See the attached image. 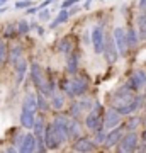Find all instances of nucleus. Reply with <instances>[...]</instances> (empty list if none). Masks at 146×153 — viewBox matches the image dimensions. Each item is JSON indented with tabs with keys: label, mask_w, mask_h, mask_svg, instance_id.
<instances>
[{
	"label": "nucleus",
	"mask_w": 146,
	"mask_h": 153,
	"mask_svg": "<svg viewBox=\"0 0 146 153\" xmlns=\"http://www.w3.org/2000/svg\"><path fill=\"white\" fill-rule=\"evenodd\" d=\"M143 100H145L143 95H134L131 88L121 87L112 94L110 105H112L121 116H127V114H131V112H134V111L141 105Z\"/></svg>",
	"instance_id": "f257e3e1"
},
{
	"label": "nucleus",
	"mask_w": 146,
	"mask_h": 153,
	"mask_svg": "<svg viewBox=\"0 0 146 153\" xmlns=\"http://www.w3.org/2000/svg\"><path fill=\"white\" fill-rule=\"evenodd\" d=\"M63 88L70 97H80L87 92L88 82H87L85 76H73V78H70L63 83Z\"/></svg>",
	"instance_id": "f03ea898"
},
{
	"label": "nucleus",
	"mask_w": 146,
	"mask_h": 153,
	"mask_svg": "<svg viewBox=\"0 0 146 153\" xmlns=\"http://www.w3.org/2000/svg\"><path fill=\"white\" fill-rule=\"evenodd\" d=\"M100 114H102V105H100V102H95V100H93L92 109L88 111L87 116H85V126L88 129H92L93 133L100 131L102 126H104L102 119H100Z\"/></svg>",
	"instance_id": "7ed1b4c3"
},
{
	"label": "nucleus",
	"mask_w": 146,
	"mask_h": 153,
	"mask_svg": "<svg viewBox=\"0 0 146 153\" xmlns=\"http://www.w3.org/2000/svg\"><path fill=\"white\" fill-rule=\"evenodd\" d=\"M53 126L54 133H56V136L60 140V143H66L68 141V119H66L65 116H56L51 123Z\"/></svg>",
	"instance_id": "20e7f679"
},
{
	"label": "nucleus",
	"mask_w": 146,
	"mask_h": 153,
	"mask_svg": "<svg viewBox=\"0 0 146 153\" xmlns=\"http://www.w3.org/2000/svg\"><path fill=\"white\" fill-rule=\"evenodd\" d=\"M119 152L121 153H131L136 152V146H138V134L134 131H129L122 134V138L119 140Z\"/></svg>",
	"instance_id": "39448f33"
},
{
	"label": "nucleus",
	"mask_w": 146,
	"mask_h": 153,
	"mask_svg": "<svg viewBox=\"0 0 146 153\" xmlns=\"http://www.w3.org/2000/svg\"><path fill=\"white\" fill-rule=\"evenodd\" d=\"M112 39H114V44L117 48V53L119 56H126L127 53V41H126V31L122 27H116L112 33Z\"/></svg>",
	"instance_id": "423d86ee"
},
{
	"label": "nucleus",
	"mask_w": 146,
	"mask_h": 153,
	"mask_svg": "<svg viewBox=\"0 0 146 153\" xmlns=\"http://www.w3.org/2000/svg\"><path fill=\"white\" fill-rule=\"evenodd\" d=\"M43 141H44V146L48 148V150H58L60 148V140H58V136H56V133H54L53 126L48 124L46 128H44L43 131Z\"/></svg>",
	"instance_id": "0eeeda50"
},
{
	"label": "nucleus",
	"mask_w": 146,
	"mask_h": 153,
	"mask_svg": "<svg viewBox=\"0 0 146 153\" xmlns=\"http://www.w3.org/2000/svg\"><path fill=\"white\" fill-rule=\"evenodd\" d=\"M145 85H146V73H145L143 70L134 71V73L131 75V78L127 80V83H126V87L131 88L133 92H136V90L143 88Z\"/></svg>",
	"instance_id": "6e6552de"
},
{
	"label": "nucleus",
	"mask_w": 146,
	"mask_h": 153,
	"mask_svg": "<svg viewBox=\"0 0 146 153\" xmlns=\"http://www.w3.org/2000/svg\"><path fill=\"white\" fill-rule=\"evenodd\" d=\"M102 53L105 55V60H107L109 63H116V61H117L119 53H117V48H116L112 38L104 39V51H102Z\"/></svg>",
	"instance_id": "1a4fd4ad"
},
{
	"label": "nucleus",
	"mask_w": 146,
	"mask_h": 153,
	"mask_svg": "<svg viewBox=\"0 0 146 153\" xmlns=\"http://www.w3.org/2000/svg\"><path fill=\"white\" fill-rule=\"evenodd\" d=\"M122 134H124V126H116V128H112V131L109 133L107 136H105V141H104V146L105 148H112L114 145H117L119 143V140L122 138Z\"/></svg>",
	"instance_id": "9d476101"
},
{
	"label": "nucleus",
	"mask_w": 146,
	"mask_h": 153,
	"mask_svg": "<svg viewBox=\"0 0 146 153\" xmlns=\"http://www.w3.org/2000/svg\"><path fill=\"white\" fill-rule=\"evenodd\" d=\"M92 44H93V51L95 53H102L104 51V29L100 26H95L92 29Z\"/></svg>",
	"instance_id": "9b49d317"
},
{
	"label": "nucleus",
	"mask_w": 146,
	"mask_h": 153,
	"mask_svg": "<svg viewBox=\"0 0 146 153\" xmlns=\"http://www.w3.org/2000/svg\"><path fill=\"white\" fill-rule=\"evenodd\" d=\"M19 152H22V153L36 152V136H34L33 133L24 134V138H22V141H21V146H19Z\"/></svg>",
	"instance_id": "f8f14e48"
},
{
	"label": "nucleus",
	"mask_w": 146,
	"mask_h": 153,
	"mask_svg": "<svg viewBox=\"0 0 146 153\" xmlns=\"http://www.w3.org/2000/svg\"><path fill=\"white\" fill-rule=\"evenodd\" d=\"M119 123H121V114L114 109V107H110V109L105 112V119H104L102 124L105 126L107 129H112V128H116Z\"/></svg>",
	"instance_id": "ddd939ff"
},
{
	"label": "nucleus",
	"mask_w": 146,
	"mask_h": 153,
	"mask_svg": "<svg viewBox=\"0 0 146 153\" xmlns=\"http://www.w3.org/2000/svg\"><path fill=\"white\" fill-rule=\"evenodd\" d=\"M73 150H75V152H82V153L93 152V150H95V145H93V141H90V140L80 136L78 140H76V143L73 145Z\"/></svg>",
	"instance_id": "4468645a"
},
{
	"label": "nucleus",
	"mask_w": 146,
	"mask_h": 153,
	"mask_svg": "<svg viewBox=\"0 0 146 153\" xmlns=\"http://www.w3.org/2000/svg\"><path fill=\"white\" fill-rule=\"evenodd\" d=\"M82 136V126L78 123V119L71 117V121H68V140H78Z\"/></svg>",
	"instance_id": "2eb2a0df"
},
{
	"label": "nucleus",
	"mask_w": 146,
	"mask_h": 153,
	"mask_svg": "<svg viewBox=\"0 0 146 153\" xmlns=\"http://www.w3.org/2000/svg\"><path fill=\"white\" fill-rule=\"evenodd\" d=\"M31 78H33V82H34V85H36V88H39L44 83L43 68H41L38 63H33V66H31Z\"/></svg>",
	"instance_id": "dca6fc26"
},
{
	"label": "nucleus",
	"mask_w": 146,
	"mask_h": 153,
	"mask_svg": "<svg viewBox=\"0 0 146 153\" xmlns=\"http://www.w3.org/2000/svg\"><path fill=\"white\" fill-rule=\"evenodd\" d=\"M22 109H24V111H29V112H34V114H36V111H38V104H36V94H33V92L26 94L24 102H22Z\"/></svg>",
	"instance_id": "f3484780"
},
{
	"label": "nucleus",
	"mask_w": 146,
	"mask_h": 153,
	"mask_svg": "<svg viewBox=\"0 0 146 153\" xmlns=\"http://www.w3.org/2000/svg\"><path fill=\"white\" fill-rule=\"evenodd\" d=\"M136 21H138V39L146 41V12H141Z\"/></svg>",
	"instance_id": "a211bd4d"
},
{
	"label": "nucleus",
	"mask_w": 146,
	"mask_h": 153,
	"mask_svg": "<svg viewBox=\"0 0 146 153\" xmlns=\"http://www.w3.org/2000/svg\"><path fill=\"white\" fill-rule=\"evenodd\" d=\"M73 48H75V41L71 38H63L60 41V44H58V49H60L61 53H65V55H70L71 51H73Z\"/></svg>",
	"instance_id": "6ab92c4d"
},
{
	"label": "nucleus",
	"mask_w": 146,
	"mask_h": 153,
	"mask_svg": "<svg viewBox=\"0 0 146 153\" xmlns=\"http://www.w3.org/2000/svg\"><path fill=\"white\" fill-rule=\"evenodd\" d=\"M34 112H29V111H24L22 109V112H21V124L24 126V128H27V129H31L33 128V124H34Z\"/></svg>",
	"instance_id": "aec40b11"
},
{
	"label": "nucleus",
	"mask_w": 146,
	"mask_h": 153,
	"mask_svg": "<svg viewBox=\"0 0 146 153\" xmlns=\"http://www.w3.org/2000/svg\"><path fill=\"white\" fill-rule=\"evenodd\" d=\"M16 68H17V78H16V83L19 85V83H22L24 76H26V70H27V63H26V60H22V58H21V60L17 61Z\"/></svg>",
	"instance_id": "412c9836"
},
{
	"label": "nucleus",
	"mask_w": 146,
	"mask_h": 153,
	"mask_svg": "<svg viewBox=\"0 0 146 153\" xmlns=\"http://www.w3.org/2000/svg\"><path fill=\"white\" fill-rule=\"evenodd\" d=\"M66 70H68V73H76V70H78V55L76 53H73V55H68V60H66Z\"/></svg>",
	"instance_id": "4be33fe9"
},
{
	"label": "nucleus",
	"mask_w": 146,
	"mask_h": 153,
	"mask_svg": "<svg viewBox=\"0 0 146 153\" xmlns=\"http://www.w3.org/2000/svg\"><path fill=\"white\" fill-rule=\"evenodd\" d=\"M83 114H85V107H83V104H82V100L73 102V104H71V109H70V116H71V117L78 119V117L83 116Z\"/></svg>",
	"instance_id": "5701e85b"
},
{
	"label": "nucleus",
	"mask_w": 146,
	"mask_h": 153,
	"mask_svg": "<svg viewBox=\"0 0 146 153\" xmlns=\"http://www.w3.org/2000/svg\"><path fill=\"white\" fill-rule=\"evenodd\" d=\"M51 105H53V109L60 111L65 107V95L63 94H53V97H51Z\"/></svg>",
	"instance_id": "b1692460"
},
{
	"label": "nucleus",
	"mask_w": 146,
	"mask_h": 153,
	"mask_svg": "<svg viewBox=\"0 0 146 153\" xmlns=\"http://www.w3.org/2000/svg\"><path fill=\"white\" fill-rule=\"evenodd\" d=\"M21 58H22V48L21 46H14L12 51H10V55H9V63L16 66L17 61L21 60Z\"/></svg>",
	"instance_id": "393cba45"
},
{
	"label": "nucleus",
	"mask_w": 146,
	"mask_h": 153,
	"mask_svg": "<svg viewBox=\"0 0 146 153\" xmlns=\"http://www.w3.org/2000/svg\"><path fill=\"white\" fill-rule=\"evenodd\" d=\"M33 134L36 138H41L43 136V131H44V121L41 119V117H38V119H34V124H33Z\"/></svg>",
	"instance_id": "a878e982"
},
{
	"label": "nucleus",
	"mask_w": 146,
	"mask_h": 153,
	"mask_svg": "<svg viewBox=\"0 0 146 153\" xmlns=\"http://www.w3.org/2000/svg\"><path fill=\"white\" fill-rule=\"evenodd\" d=\"M126 41H127V48L138 44L139 39H138V34L134 33V29H127V31H126Z\"/></svg>",
	"instance_id": "bb28decb"
},
{
	"label": "nucleus",
	"mask_w": 146,
	"mask_h": 153,
	"mask_svg": "<svg viewBox=\"0 0 146 153\" xmlns=\"http://www.w3.org/2000/svg\"><path fill=\"white\" fill-rule=\"evenodd\" d=\"M68 17H70V14L66 12V9H61V12L58 14V17H56V21L51 22V27L54 29L56 26H58V24H65V22L68 21Z\"/></svg>",
	"instance_id": "cd10ccee"
},
{
	"label": "nucleus",
	"mask_w": 146,
	"mask_h": 153,
	"mask_svg": "<svg viewBox=\"0 0 146 153\" xmlns=\"http://www.w3.org/2000/svg\"><path fill=\"white\" fill-rule=\"evenodd\" d=\"M36 104H38V109H41V111H46V109H48V102H46V95H44L43 92H39L38 95H36Z\"/></svg>",
	"instance_id": "c85d7f7f"
},
{
	"label": "nucleus",
	"mask_w": 146,
	"mask_h": 153,
	"mask_svg": "<svg viewBox=\"0 0 146 153\" xmlns=\"http://www.w3.org/2000/svg\"><path fill=\"white\" fill-rule=\"evenodd\" d=\"M16 31H17V34H27V33H29V24H27L24 19H21V21L17 22Z\"/></svg>",
	"instance_id": "c756f323"
},
{
	"label": "nucleus",
	"mask_w": 146,
	"mask_h": 153,
	"mask_svg": "<svg viewBox=\"0 0 146 153\" xmlns=\"http://www.w3.org/2000/svg\"><path fill=\"white\" fill-rule=\"evenodd\" d=\"M139 124H141V117H131V119L127 121L126 128H127V129H131V131H134V129H136Z\"/></svg>",
	"instance_id": "7c9ffc66"
},
{
	"label": "nucleus",
	"mask_w": 146,
	"mask_h": 153,
	"mask_svg": "<svg viewBox=\"0 0 146 153\" xmlns=\"http://www.w3.org/2000/svg\"><path fill=\"white\" fill-rule=\"evenodd\" d=\"M5 61H7V46L5 43L0 41V65H4Z\"/></svg>",
	"instance_id": "2f4dec72"
},
{
	"label": "nucleus",
	"mask_w": 146,
	"mask_h": 153,
	"mask_svg": "<svg viewBox=\"0 0 146 153\" xmlns=\"http://www.w3.org/2000/svg\"><path fill=\"white\" fill-rule=\"evenodd\" d=\"M105 133H104V129H100V131H95V141L93 143H97V145H100V143H104L105 141Z\"/></svg>",
	"instance_id": "473e14b6"
},
{
	"label": "nucleus",
	"mask_w": 146,
	"mask_h": 153,
	"mask_svg": "<svg viewBox=\"0 0 146 153\" xmlns=\"http://www.w3.org/2000/svg\"><path fill=\"white\" fill-rule=\"evenodd\" d=\"M4 33H5V36H9V38H10V36H16V34H17V31L14 29V26H10V24H9V26H5V29H4Z\"/></svg>",
	"instance_id": "72a5a7b5"
},
{
	"label": "nucleus",
	"mask_w": 146,
	"mask_h": 153,
	"mask_svg": "<svg viewBox=\"0 0 146 153\" xmlns=\"http://www.w3.org/2000/svg\"><path fill=\"white\" fill-rule=\"evenodd\" d=\"M29 5H31V0H22V2L16 4V9H24V7H29Z\"/></svg>",
	"instance_id": "f704fd0d"
},
{
	"label": "nucleus",
	"mask_w": 146,
	"mask_h": 153,
	"mask_svg": "<svg viewBox=\"0 0 146 153\" xmlns=\"http://www.w3.org/2000/svg\"><path fill=\"white\" fill-rule=\"evenodd\" d=\"M78 0H65L63 4H61V9H66V7H71V5H75Z\"/></svg>",
	"instance_id": "c9c22d12"
},
{
	"label": "nucleus",
	"mask_w": 146,
	"mask_h": 153,
	"mask_svg": "<svg viewBox=\"0 0 146 153\" xmlns=\"http://www.w3.org/2000/svg\"><path fill=\"white\" fill-rule=\"evenodd\" d=\"M39 17H41V21H48V19H49V12L44 10V9H41V14H39Z\"/></svg>",
	"instance_id": "e433bc0d"
},
{
	"label": "nucleus",
	"mask_w": 146,
	"mask_h": 153,
	"mask_svg": "<svg viewBox=\"0 0 146 153\" xmlns=\"http://www.w3.org/2000/svg\"><path fill=\"white\" fill-rule=\"evenodd\" d=\"M51 4H53V0H46V2H43V4L39 5V9H46V7L51 5Z\"/></svg>",
	"instance_id": "4c0bfd02"
},
{
	"label": "nucleus",
	"mask_w": 146,
	"mask_h": 153,
	"mask_svg": "<svg viewBox=\"0 0 146 153\" xmlns=\"http://www.w3.org/2000/svg\"><path fill=\"white\" fill-rule=\"evenodd\" d=\"M39 10V7H31V9H27V14H36Z\"/></svg>",
	"instance_id": "58836bf2"
},
{
	"label": "nucleus",
	"mask_w": 146,
	"mask_h": 153,
	"mask_svg": "<svg viewBox=\"0 0 146 153\" xmlns=\"http://www.w3.org/2000/svg\"><path fill=\"white\" fill-rule=\"evenodd\" d=\"M139 9L141 10H146V0H139Z\"/></svg>",
	"instance_id": "ea45409f"
},
{
	"label": "nucleus",
	"mask_w": 146,
	"mask_h": 153,
	"mask_svg": "<svg viewBox=\"0 0 146 153\" xmlns=\"http://www.w3.org/2000/svg\"><path fill=\"white\" fill-rule=\"evenodd\" d=\"M136 150H138V152H146V143L141 145V146H136Z\"/></svg>",
	"instance_id": "a19ab883"
},
{
	"label": "nucleus",
	"mask_w": 146,
	"mask_h": 153,
	"mask_svg": "<svg viewBox=\"0 0 146 153\" xmlns=\"http://www.w3.org/2000/svg\"><path fill=\"white\" fill-rule=\"evenodd\" d=\"M36 29H38V33L41 34V36H43V34H44V29H43V27H36Z\"/></svg>",
	"instance_id": "79ce46f5"
},
{
	"label": "nucleus",
	"mask_w": 146,
	"mask_h": 153,
	"mask_svg": "<svg viewBox=\"0 0 146 153\" xmlns=\"http://www.w3.org/2000/svg\"><path fill=\"white\" fill-rule=\"evenodd\" d=\"M90 2H92V0H87L85 2V9H90Z\"/></svg>",
	"instance_id": "37998d69"
},
{
	"label": "nucleus",
	"mask_w": 146,
	"mask_h": 153,
	"mask_svg": "<svg viewBox=\"0 0 146 153\" xmlns=\"http://www.w3.org/2000/svg\"><path fill=\"white\" fill-rule=\"evenodd\" d=\"M5 10H7V7H2V5H0V14H4Z\"/></svg>",
	"instance_id": "c03bdc74"
},
{
	"label": "nucleus",
	"mask_w": 146,
	"mask_h": 153,
	"mask_svg": "<svg viewBox=\"0 0 146 153\" xmlns=\"http://www.w3.org/2000/svg\"><path fill=\"white\" fill-rule=\"evenodd\" d=\"M7 2H9V0H0V4H7Z\"/></svg>",
	"instance_id": "a18cd8bd"
},
{
	"label": "nucleus",
	"mask_w": 146,
	"mask_h": 153,
	"mask_svg": "<svg viewBox=\"0 0 146 153\" xmlns=\"http://www.w3.org/2000/svg\"><path fill=\"white\" fill-rule=\"evenodd\" d=\"M143 140H145V141H146V131L143 133Z\"/></svg>",
	"instance_id": "49530a36"
},
{
	"label": "nucleus",
	"mask_w": 146,
	"mask_h": 153,
	"mask_svg": "<svg viewBox=\"0 0 146 153\" xmlns=\"http://www.w3.org/2000/svg\"><path fill=\"white\" fill-rule=\"evenodd\" d=\"M143 123H145V124H146V117H145V119H143Z\"/></svg>",
	"instance_id": "de8ad7c7"
}]
</instances>
